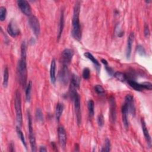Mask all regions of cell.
Segmentation results:
<instances>
[{"label":"cell","instance_id":"40","mask_svg":"<svg viewBox=\"0 0 152 152\" xmlns=\"http://www.w3.org/2000/svg\"><path fill=\"white\" fill-rule=\"evenodd\" d=\"M101 62L104 64V65H108V63H107V61H106V60H105L104 59H101Z\"/></svg>","mask_w":152,"mask_h":152},{"label":"cell","instance_id":"39","mask_svg":"<svg viewBox=\"0 0 152 152\" xmlns=\"http://www.w3.org/2000/svg\"><path fill=\"white\" fill-rule=\"evenodd\" d=\"M10 150L11 151H14V144L12 142H11V144H10Z\"/></svg>","mask_w":152,"mask_h":152},{"label":"cell","instance_id":"4","mask_svg":"<svg viewBox=\"0 0 152 152\" xmlns=\"http://www.w3.org/2000/svg\"><path fill=\"white\" fill-rule=\"evenodd\" d=\"M27 119H28V136H29V141L31 147V149L32 151H36V138L33 131V128L32 125V120L31 116L30 115V111H27Z\"/></svg>","mask_w":152,"mask_h":152},{"label":"cell","instance_id":"7","mask_svg":"<svg viewBox=\"0 0 152 152\" xmlns=\"http://www.w3.org/2000/svg\"><path fill=\"white\" fill-rule=\"evenodd\" d=\"M28 23L34 35L36 36H38L40 31V23L38 18L34 15H31L28 19Z\"/></svg>","mask_w":152,"mask_h":152},{"label":"cell","instance_id":"30","mask_svg":"<svg viewBox=\"0 0 152 152\" xmlns=\"http://www.w3.org/2000/svg\"><path fill=\"white\" fill-rule=\"evenodd\" d=\"M137 53L142 56H145L146 55V52H145V49L144 48V47L141 45H138L137 46Z\"/></svg>","mask_w":152,"mask_h":152},{"label":"cell","instance_id":"8","mask_svg":"<svg viewBox=\"0 0 152 152\" xmlns=\"http://www.w3.org/2000/svg\"><path fill=\"white\" fill-rule=\"evenodd\" d=\"M109 118L112 124L115 122L116 119V105L113 97H110L109 99Z\"/></svg>","mask_w":152,"mask_h":152},{"label":"cell","instance_id":"36","mask_svg":"<svg viewBox=\"0 0 152 152\" xmlns=\"http://www.w3.org/2000/svg\"><path fill=\"white\" fill-rule=\"evenodd\" d=\"M144 33V36H145L146 37H148L150 36V29H149L148 25L147 24H145Z\"/></svg>","mask_w":152,"mask_h":152},{"label":"cell","instance_id":"14","mask_svg":"<svg viewBox=\"0 0 152 152\" xmlns=\"http://www.w3.org/2000/svg\"><path fill=\"white\" fill-rule=\"evenodd\" d=\"M134 40V33L131 32L129 34L128 37V40H127V46H126V56L127 59H129L131 57Z\"/></svg>","mask_w":152,"mask_h":152},{"label":"cell","instance_id":"13","mask_svg":"<svg viewBox=\"0 0 152 152\" xmlns=\"http://www.w3.org/2000/svg\"><path fill=\"white\" fill-rule=\"evenodd\" d=\"M8 33L12 37H15L20 34V30L14 21H11L7 27Z\"/></svg>","mask_w":152,"mask_h":152},{"label":"cell","instance_id":"18","mask_svg":"<svg viewBox=\"0 0 152 152\" xmlns=\"http://www.w3.org/2000/svg\"><path fill=\"white\" fill-rule=\"evenodd\" d=\"M84 55L85 57H86L87 59H88L89 60H90L92 63L95 65V67L96 68V69L98 71V72H99L100 69V65L99 62V61L95 58V57H94V56L90 52H85L84 53Z\"/></svg>","mask_w":152,"mask_h":152},{"label":"cell","instance_id":"25","mask_svg":"<svg viewBox=\"0 0 152 152\" xmlns=\"http://www.w3.org/2000/svg\"><path fill=\"white\" fill-rule=\"evenodd\" d=\"M31 87H32V83L31 81H28V83L27 84L26 88V99L27 102H30L31 100Z\"/></svg>","mask_w":152,"mask_h":152},{"label":"cell","instance_id":"34","mask_svg":"<svg viewBox=\"0 0 152 152\" xmlns=\"http://www.w3.org/2000/svg\"><path fill=\"white\" fill-rule=\"evenodd\" d=\"M143 88L148 90H152V84L150 82H144L142 83H141Z\"/></svg>","mask_w":152,"mask_h":152},{"label":"cell","instance_id":"32","mask_svg":"<svg viewBox=\"0 0 152 152\" xmlns=\"http://www.w3.org/2000/svg\"><path fill=\"white\" fill-rule=\"evenodd\" d=\"M82 76L83 77L84 79L85 80H88L89 79L90 77V71L89 69V68H85L83 71V74H82Z\"/></svg>","mask_w":152,"mask_h":152},{"label":"cell","instance_id":"15","mask_svg":"<svg viewBox=\"0 0 152 152\" xmlns=\"http://www.w3.org/2000/svg\"><path fill=\"white\" fill-rule=\"evenodd\" d=\"M128 110L127 106L124 103L122 106V122L124 125L126 129H128L129 127V121H128Z\"/></svg>","mask_w":152,"mask_h":152},{"label":"cell","instance_id":"17","mask_svg":"<svg viewBox=\"0 0 152 152\" xmlns=\"http://www.w3.org/2000/svg\"><path fill=\"white\" fill-rule=\"evenodd\" d=\"M141 128H142V130L144 134V135L146 141H147V143L148 144L149 146L151 145V137L150 135L148 130L147 129V127L146 126V124L145 122V121L144 119H141Z\"/></svg>","mask_w":152,"mask_h":152},{"label":"cell","instance_id":"10","mask_svg":"<svg viewBox=\"0 0 152 152\" xmlns=\"http://www.w3.org/2000/svg\"><path fill=\"white\" fill-rule=\"evenodd\" d=\"M62 61L63 65H68L71 63L74 56V51L71 49H65L62 52Z\"/></svg>","mask_w":152,"mask_h":152},{"label":"cell","instance_id":"5","mask_svg":"<svg viewBox=\"0 0 152 152\" xmlns=\"http://www.w3.org/2000/svg\"><path fill=\"white\" fill-rule=\"evenodd\" d=\"M71 99L74 100L75 112L77 118V122L78 125L81 122V103H80V96L79 94L76 91L74 95L71 97Z\"/></svg>","mask_w":152,"mask_h":152},{"label":"cell","instance_id":"41","mask_svg":"<svg viewBox=\"0 0 152 152\" xmlns=\"http://www.w3.org/2000/svg\"><path fill=\"white\" fill-rule=\"evenodd\" d=\"M77 147H78V144H77ZM75 150H76V147H75ZM78 150H79L78 149V150H76V151H78Z\"/></svg>","mask_w":152,"mask_h":152},{"label":"cell","instance_id":"16","mask_svg":"<svg viewBox=\"0 0 152 152\" xmlns=\"http://www.w3.org/2000/svg\"><path fill=\"white\" fill-rule=\"evenodd\" d=\"M56 61L55 59H53L50 63V78L52 84H55L56 82Z\"/></svg>","mask_w":152,"mask_h":152},{"label":"cell","instance_id":"19","mask_svg":"<svg viewBox=\"0 0 152 152\" xmlns=\"http://www.w3.org/2000/svg\"><path fill=\"white\" fill-rule=\"evenodd\" d=\"M80 82H81V79L80 77L75 74H73L71 76V86L75 88V89H77L80 87Z\"/></svg>","mask_w":152,"mask_h":152},{"label":"cell","instance_id":"37","mask_svg":"<svg viewBox=\"0 0 152 152\" xmlns=\"http://www.w3.org/2000/svg\"><path fill=\"white\" fill-rule=\"evenodd\" d=\"M104 66H105V68H106V70L107 72L110 75H113L114 71L113 70V69H112V68H110V66H109L108 65H104Z\"/></svg>","mask_w":152,"mask_h":152},{"label":"cell","instance_id":"24","mask_svg":"<svg viewBox=\"0 0 152 152\" xmlns=\"http://www.w3.org/2000/svg\"><path fill=\"white\" fill-rule=\"evenodd\" d=\"M113 77H115L118 80L121 81V82H125V81H127V76L125 74L121 72H115L113 74Z\"/></svg>","mask_w":152,"mask_h":152},{"label":"cell","instance_id":"3","mask_svg":"<svg viewBox=\"0 0 152 152\" xmlns=\"http://www.w3.org/2000/svg\"><path fill=\"white\" fill-rule=\"evenodd\" d=\"M14 106L16 113V119L17 123L20 126L22 125L23 124V115L21 110V99L20 93L18 90H17L15 93L14 98Z\"/></svg>","mask_w":152,"mask_h":152},{"label":"cell","instance_id":"27","mask_svg":"<svg viewBox=\"0 0 152 152\" xmlns=\"http://www.w3.org/2000/svg\"><path fill=\"white\" fill-rule=\"evenodd\" d=\"M88 106V114L90 118L93 117L94 114V102L93 100L90 99L88 101L87 103Z\"/></svg>","mask_w":152,"mask_h":152},{"label":"cell","instance_id":"29","mask_svg":"<svg viewBox=\"0 0 152 152\" xmlns=\"http://www.w3.org/2000/svg\"><path fill=\"white\" fill-rule=\"evenodd\" d=\"M7 16V10L4 7L1 6L0 7V20L3 21L5 20Z\"/></svg>","mask_w":152,"mask_h":152},{"label":"cell","instance_id":"20","mask_svg":"<svg viewBox=\"0 0 152 152\" xmlns=\"http://www.w3.org/2000/svg\"><path fill=\"white\" fill-rule=\"evenodd\" d=\"M127 81L129 86L135 90L138 91H142L144 90L141 84H140L133 80H127Z\"/></svg>","mask_w":152,"mask_h":152},{"label":"cell","instance_id":"9","mask_svg":"<svg viewBox=\"0 0 152 152\" xmlns=\"http://www.w3.org/2000/svg\"><path fill=\"white\" fill-rule=\"evenodd\" d=\"M17 5L21 11L27 16H31V8L29 3L26 0H18L17 1Z\"/></svg>","mask_w":152,"mask_h":152},{"label":"cell","instance_id":"28","mask_svg":"<svg viewBox=\"0 0 152 152\" xmlns=\"http://www.w3.org/2000/svg\"><path fill=\"white\" fill-rule=\"evenodd\" d=\"M35 114H36V118L37 120L40 122H43L44 117H43V112L40 108H38L36 109Z\"/></svg>","mask_w":152,"mask_h":152},{"label":"cell","instance_id":"31","mask_svg":"<svg viewBox=\"0 0 152 152\" xmlns=\"http://www.w3.org/2000/svg\"><path fill=\"white\" fill-rule=\"evenodd\" d=\"M95 91L99 95H103L104 94V89L100 85H96L94 86Z\"/></svg>","mask_w":152,"mask_h":152},{"label":"cell","instance_id":"11","mask_svg":"<svg viewBox=\"0 0 152 152\" xmlns=\"http://www.w3.org/2000/svg\"><path fill=\"white\" fill-rule=\"evenodd\" d=\"M125 103L126 104L128 113H130L131 115L133 116L135 115V107L134 104V97L131 94H127L125 98Z\"/></svg>","mask_w":152,"mask_h":152},{"label":"cell","instance_id":"26","mask_svg":"<svg viewBox=\"0 0 152 152\" xmlns=\"http://www.w3.org/2000/svg\"><path fill=\"white\" fill-rule=\"evenodd\" d=\"M8 80H9V71L8 67H5L4 71V74H3V81H2V85L4 87H7L8 84Z\"/></svg>","mask_w":152,"mask_h":152},{"label":"cell","instance_id":"6","mask_svg":"<svg viewBox=\"0 0 152 152\" xmlns=\"http://www.w3.org/2000/svg\"><path fill=\"white\" fill-rule=\"evenodd\" d=\"M58 78L60 83L62 84L65 86L68 84L69 79V72L67 65H63L59 72Z\"/></svg>","mask_w":152,"mask_h":152},{"label":"cell","instance_id":"22","mask_svg":"<svg viewBox=\"0 0 152 152\" xmlns=\"http://www.w3.org/2000/svg\"><path fill=\"white\" fill-rule=\"evenodd\" d=\"M64 26V11H61L59 24V28H58V40L61 38V34L63 31Z\"/></svg>","mask_w":152,"mask_h":152},{"label":"cell","instance_id":"38","mask_svg":"<svg viewBox=\"0 0 152 152\" xmlns=\"http://www.w3.org/2000/svg\"><path fill=\"white\" fill-rule=\"evenodd\" d=\"M39 151H40V152L47 151V149H46V147H45V146H40V149H39Z\"/></svg>","mask_w":152,"mask_h":152},{"label":"cell","instance_id":"21","mask_svg":"<svg viewBox=\"0 0 152 152\" xmlns=\"http://www.w3.org/2000/svg\"><path fill=\"white\" fill-rule=\"evenodd\" d=\"M64 108V106L63 103H58L56 104V109H55V118H56V119L57 121H59L61 116L63 113Z\"/></svg>","mask_w":152,"mask_h":152},{"label":"cell","instance_id":"1","mask_svg":"<svg viewBox=\"0 0 152 152\" xmlns=\"http://www.w3.org/2000/svg\"><path fill=\"white\" fill-rule=\"evenodd\" d=\"M20 59L18 62L17 67V73L18 80L20 84L26 87L27 83V62H26V42H23L21 46V55Z\"/></svg>","mask_w":152,"mask_h":152},{"label":"cell","instance_id":"33","mask_svg":"<svg viewBox=\"0 0 152 152\" xmlns=\"http://www.w3.org/2000/svg\"><path fill=\"white\" fill-rule=\"evenodd\" d=\"M110 150V142L108 138L105 140V144L104 147H103L102 151H109Z\"/></svg>","mask_w":152,"mask_h":152},{"label":"cell","instance_id":"23","mask_svg":"<svg viewBox=\"0 0 152 152\" xmlns=\"http://www.w3.org/2000/svg\"><path fill=\"white\" fill-rule=\"evenodd\" d=\"M16 132L17 133V135L18 136V137L20 138L23 145H24V147H25L26 149H27V143H26V140H25V138H24V134L22 132V131L21 130L20 128L18 126H16Z\"/></svg>","mask_w":152,"mask_h":152},{"label":"cell","instance_id":"2","mask_svg":"<svg viewBox=\"0 0 152 152\" xmlns=\"http://www.w3.org/2000/svg\"><path fill=\"white\" fill-rule=\"evenodd\" d=\"M80 7V2L79 1L76 2L74 7L73 16L72 20L71 34L72 37L78 41H80L81 39V30L79 19Z\"/></svg>","mask_w":152,"mask_h":152},{"label":"cell","instance_id":"12","mask_svg":"<svg viewBox=\"0 0 152 152\" xmlns=\"http://www.w3.org/2000/svg\"><path fill=\"white\" fill-rule=\"evenodd\" d=\"M58 135L60 145L63 149H65L66 145V134L63 126H61L58 127Z\"/></svg>","mask_w":152,"mask_h":152},{"label":"cell","instance_id":"42","mask_svg":"<svg viewBox=\"0 0 152 152\" xmlns=\"http://www.w3.org/2000/svg\"><path fill=\"white\" fill-rule=\"evenodd\" d=\"M145 2H147V3H150V2H151V1H145Z\"/></svg>","mask_w":152,"mask_h":152},{"label":"cell","instance_id":"35","mask_svg":"<svg viewBox=\"0 0 152 152\" xmlns=\"http://www.w3.org/2000/svg\"><path fill=\"white\" fill-rule=\"evenodd\" d=\"M97 122H98V124H99V126L100 127H102L104 125V118H103V115L100 114L98 116V118H97Z\"/></svg>","mask_w":152,"mask_h":152}]
</instances>
